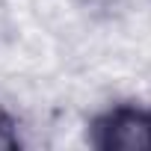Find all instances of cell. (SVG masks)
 Instances as JSON below:
<instances>
[{
    "instance_id": "cell-1",
    "label": "cell",
    "mask_w": 151,
    "mask_h": 151,
    "mask_svg": "<svg viewBox=\"0 0 151 151\" xmlns=\"http://www.w3.org/2000/svg\"><path fill=\"white\" fill-rule=\"evenodd\" d=\"M89 145L98 151H151V107L119 104L89 124Z\"/></svg>"
},
{
    "instance_id": "cell-2",
    "label": "cell",
    "mask_w": 151,
    "mask_h": 151,
    "mask_svg": "<svg viewBox=\"0 0 151 151\" xmlns=\"http://www.w3.org/2000/svg\"><path fill=\"white\" fill-rule=\"evenodd\" d=\"M24 142H21V133H18V122L15 116L0 107V151H18Z\"/></svg>"
}]
</instances>
